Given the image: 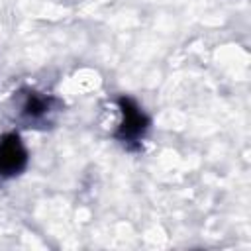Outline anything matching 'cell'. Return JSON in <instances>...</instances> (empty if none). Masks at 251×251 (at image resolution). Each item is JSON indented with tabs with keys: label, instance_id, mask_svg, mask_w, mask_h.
Segmentation results:
<instances>
[{
	"label": "cell",
	"instance_id": "obj_1",
	"mask_svg": "<svg viewBox=\"0 0 251 251\" xmlns=\"http://www.w3.org/2000/svg\"><path fill=\"white\" fill-rule=\"evenodd\" d=\"M118 108H120L122 120L118 124V129L114 131V137L127 147L139 145V141L145 137V133L151 126L147 114L137 106V102H133L127 96L118 98Z\"/></svg>",
	"mask_w": 251,
	"mask_h": 251
},
{
	"label": "cell",
	"instance_id": "obj_2",
	"mask_svg": "<svg viewBox=\"0 0 251 251\" xmlns=\"http://www.w3.org/2000/svg\"><path fill=\"white\" fill-rule=\"evenodd\" d=\"M61 100H57L55 96L37 90H27L20 106V118L29 126H45L53 122V116L61 110Z\"/></svg>",
	"mask_w": 251,
	"mask_h": 251
},
{
	"label": "cell",
	"instance_id": "obj_3",
	"mask_svg": "<svg viewBox=\"0 0 251 251\" xmlns=\"http://www.w3.org/2000/svg\"><path fill=\"white\" fill-rule=\"evenodd\" d=\"M27 167V149L18 133L0 137V182L18 176Z\"/></svg>",
	"mask_w": 251,
	"mask_h": 251
}]
</instances>
